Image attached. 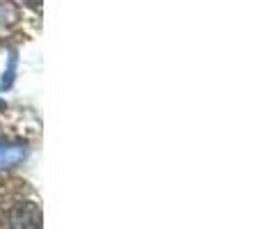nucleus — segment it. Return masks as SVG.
I'll use <instances>...</instances> for the list:
<instances>
[{
  "mask_svg": "<svg viewBox=\"0 0 261 229\" xmlns=\"http://www.w3.org/2000/svg\"><path fill=\"white\" fill-rule=\"evenodd\" d=\"M9 229H41V209L32 199H21L7 216Z\"/></svg>",
  "mask_w": 261,
  "mask_h": 229,
  "instance_id": "1",
  "label": "nucleus"
},
{
  "mask_svg": "<svg viewBox=\"0 0 261 229\" xmlns=\"http://www.w3.org/2000/svg\"><path fill=\"white\" fill-rule=\"evenodd\" d=\"M28 149L23 142H12V140L0 138V167H16L25 161Z\"/></svg>",
  "mask_w": 261,
  "mask_h": 229,
  "instance_id": "2",
  "label": "nucleus"
},
{
  "mask_svg": "<svg viewBox=\"0 0 261 229\" xmlns=\"http://www.w3.org/2000/svg\"><path fill=\"white\" fill-rule=\"evenodd\" d=\"M21 18V9L12 0H0V26H12Z\"/></svg>",
  "mask_w": 261,
  "mask_h": 229,
  "instance_id": "3",
  "label": "nucleus"
},
{
  "mask_svg": "<svg viewBox=\"0 0 261 229\" xmlns=\"http://www.w3.org/2000/svg\"><path fill=\"white\" fill-rule=\"evenodd\" d=\"M14 78H16V53L9 55V64H7V71L3 73V81H0V90H9L14 85Z\"/></svg>",
  "mask_w": 261,
  "mask_h": 229,
  "instance_id": "4",
  "label": "nucleus"
},
{
  "mask_svg": "<svg viewBox=\"0 0 261 229\" xmlns=\"http://www.w3.org/2000/svg\"><path fill=\"white\" fill-rule=\"evenodd\" d=\"M23 3H25V5H30V7H37V5H39L41 0H23Z\"/></svg>",
  "mask_w": 261,
  "mask_h": 229,
  "instance_id": "5",
  "label": "nucleus"
},
{
  "mask_svg": "<svg viewBox=\"0 0 261 229\" xmlns=\"http://www.w3.org/2000/svg\"><path fill=\"white\" fill-rule=\"evenodd\" d=\"M0 110H7V104H5L3 99H0Z\"/></svg>",
  "mask_w": 261,
  "mask_h": 229,
  "instance_id": "6",
  "label": "nucleus"
}]
</instances>
